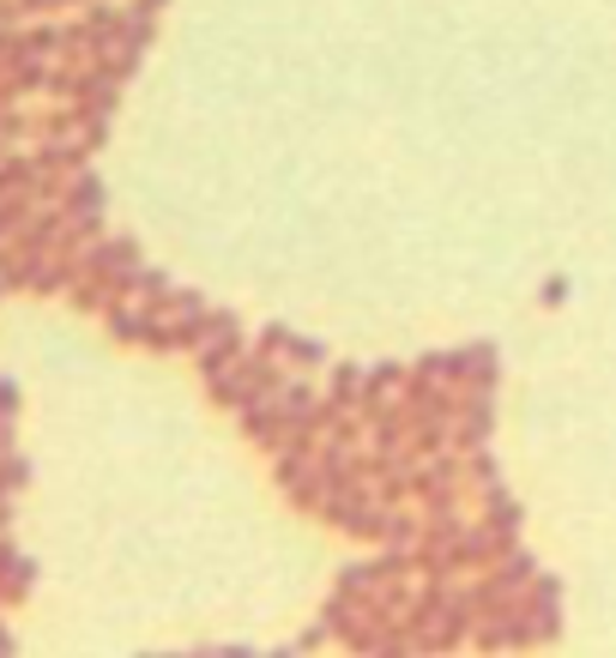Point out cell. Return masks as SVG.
<instances>
[{
  "label": "cell",
  "instance_id": "1",
  "mask_svg": "<svg viewBox=\"0 0 616 658\" xmlns=\"http://www.w3.org/2000/svg\"><path fill=\"white\" fill-rule=\"evenodd\" d=\"M261 344H266V351H273V357L285 351L290 363H320V357H327V351H320V344H308V339H290V332H266Z\"/></svg>",
  "mask_w": 616,
  "mask_h": 658
},
{
  "label": "cell",
  "instance_id": "2",
  "mask_svg": "<svg viewBox=\"0 0 616 658\" xmlns=\"http://www.w3.org/2000/svg\"><path fill=\"white\" fill-rule=\"evenodd\" d=\"M146 7H151V12H158V7H163V0H146Z\"/></svg>",
  "mask_w": 616,
  "mask_h": 658
}]
</instances>
